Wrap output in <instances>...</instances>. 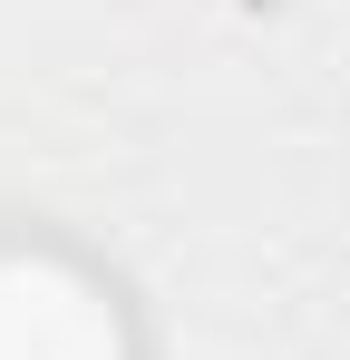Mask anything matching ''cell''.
Returning a JSON list of instances; mask_svg holds the SVG:
<instances>
[{
  "instance_id": "cell-1",
  "label": "cell",
  "mask_w": 350,
  "mask_h": 360,
  "mask_svg": "<svg viewBox=\"0 0 350 360\" xmlns=\"http://www.w3.org/2000/svg\"><path fill=\"white\" fill-rule=\"evenodd\" d=\"M0 360H127V341L68 263L0 253Z\"/></svg>"
}]
</instances>
